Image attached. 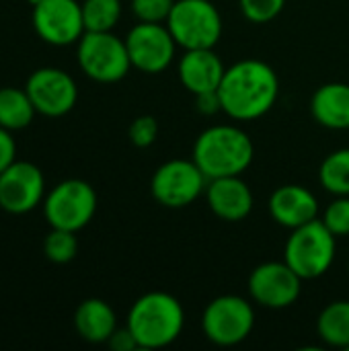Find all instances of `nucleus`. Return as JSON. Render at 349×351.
Returning <instances> with one entry per match:
<instances>
[{
    "instance_id": "1",
    "label": "nucleus",
    "mask_w": 349,
    "mask_h": 351,
    "mask_svg": "<svg viewBox=\"0 0 349 351\" xmlns=\"http://www.w3.org/2000/svg\"><path fill=\"white\" fill-rule=\"evenodd\" d=\"M222 111L237 121H253L272 111L280 97L278 72L263 60H239L218 86Z\"/></svg>"
},
{
    "instance_id": "2",
    "label": "nucleus",
    "mask_w": 349,
    "mask_h": 351,
    "mask_svg": "<svg viewBox=\"0 0 349 351\" xmlns=\"http://www.w3.org/2000/svg\"><path fill=\"white\" fill-rule=\"evenodd\" d=\"M191 158L208 179L234 177L243 175L251 167L255 146L249 134L239 125L218 123L206 128L197 136Z\"/></svg>"
},
{
    "instance_id": "3",
    "label": "nucleus",
    "mask_w": 349,
    "mask_h": 351,
    "mask_svg": "<svg viewBox=\"0 0 349 351\" xmlns=\"http://www.w3.org/2000/svg\"><path fill=\"white\" fill-rule=\"evenodd\" d=\"M125 327L136 337L140 350H163L183 333L185 311L173 294L148 292L132 304Z\"/></svg>"
},
{
    "instance_id": "4",
    "label": "nucleus",
    "mask_w": 349,
    "mask_h": 351,
    "mask_svg": "<svg viewBox=\"0 0 349 351\" xmlns=\"http://www.w3.org/2000/svg\"><path fill=\"white\" fill-rule=\"evenodd\" d=\"M335 255L337 237L323 224V220H313L294 228L284 247V261L302 280L325 276L335 263Z\"/></svg>"
},
{
    "instance_id": "5",
    "label": "nucleus",
    "mask_w": 349,
    "mask_h": 351,
    "mask_svg": "<svg viewBox=\"0 0 349 351\" xmlns=\"http://www.w3.org/2000/svg\"><path fill=\"white\" fill-rule=\"evenodd\" d=\"M167 27L183 49L214 47L224 31L222 14L210 0H175Z\"/></svg>"
},
{
    "instance_id": "6",
    "label": "nucleus",
    "mask_w": 349,
    "mask_h": 351,
    "mask_svg": "<svg viewBox=\"0 0 349 351\" xmlns=\"http://www.w3.org/2000/svg\"><path fill=\"white\" fill-rule=\"evenodd\" d=\"M255 327V311L251 302L237 294H224L204 311L202 329L208 341L220 348H232L243 343Z\"/></svg>"
},
{
    "instance_id": "7",
    "label": "nucleus",
    "mask_w": 349,
    "mask_h": 351,
    "mask_svg": "<svg viewBox=\"0 0 349 351\" xmlns=\"http://www.w3.org/2000/svg\"><path fill=\"white\" fill-rule=\"evenodd\" d=\"M78 64L97 82H117L132 68L125 39L111 31H84L78 43Z\"/></svg>"
},
{
    "instance_id": "8",
    "label": "nucleus",
    "mask_w": 349,
    "mask_h": 351,
    "mask_svg": "<svg viewBox=\"0 0 349 351\" xmlns=\"http://www.w3.org/2000/svg\"><path fill=\"white\" fill-rule=\"evenodd\" d=\"M208 177L195 165V160L173 158L163 162L152 179H150V193L152 197L165 208H187L191 206L202 193H206Z\"/></svg>"
},
{
    "instance_id": "9",
    "label": "nucleus",
    "mask_w": 349,
    "mask_h": 351,
    "mask_svg": "<svg viewBox=\"0 0 349 351\" xmlns=\"http://www.w3.org/2000/svg\"><path fill=\"white\" fill-rule=\"evenodd\" d=\"M132 68L144 74L165 72L177 51V41L171 35L167 23H138L125 37Z\"/></svg>"
},
{
    "instance_id": "10",
    "label": "nucleus",
    "mask_w": 349,
    "mask_h": 351,
    "mask_svg": "<svg viewBox=\"0 0 349 351\" xmlns=\"http://www.w3.org/2000/svg\"><path fill=\"white\" fill-rule=\"evenodd\" d=\"M97 210L95 189L80 179H68L60 183L45 199V218L53 228L80 230L84 228Z\"/></svg>"
},
{
    "instance_id": "11",
    "label": "nucleus",
    "mask_w": 349,
    "mask_h": 351,
    "mask_svg": "<svg viewBox=\"0 0 349 351\" xmlns=\"http://www.w3.org/2000/svg\"><path fill=\"white\" fill-rule=\"evenodd\" d=\"M302 278L286 261H265L249 276V296L265 308H288L298 302L302 292Z\"/></svg>"
},
{
    "instance_id": "12",
    "label": "nucleus",
    "mask_w": 349,
    "mask_h": 351,
    "mask_svg": "<svg viewBox=\"0 0 349 351\" xmlns=\"http://www.w3.org/2000/svg\"><path fill=\"white\" fill-rule=\"evenodd\" d=\"M37 35L51 45H70L82 37V4L76 0H43L33 10Z\"/></svg>"
},
{
    "instance_id": "13",
    "label": "nucleus",
    "mask_w": 349,
    "mask_h": 351,
    "mask_svg": "<svg viewBox=\"0 0 349 351\" xmlns=\"http://www.w3.org/2000/svg\"><path fill=\"white\" fill-rule=\"evenodd\" d=\"M27 95L35 111L49 117H60L74 107L78 90L72 76L64 70L41 68L27 80Z\"/></svg>"
},
{
    "instance_id": "14",
    "label": "nucleus",
    "mask_w": 349,
    "mask_h": 351,
    "mask_svg": "<svg viewBox=\"0 0 349 351\" xmlns=\"http://www.w3.org/2000/svg\"><path fill=\"white\" fill-rule=\"evenodd\" d=\"M43 195V175L35 165L12 162L0 173V208L10 214L33 210Z\"/></svg>"
},
{
    "instance_id": "15",
    "label": "nucleus",
    "mask_w": 349,
    "mask_h": 351,
    "mask_svg": "<svg viewBox=\"0 0 349 351\" xmlns=\"http://www.w3.org/2000/svg\"><path fill=\"white\" fill-rule=\"evenodd\" d=\"M206 202L212 214H216L224 222L245 220L253 212V206H255L253 191L241 179V175L208 179Z\"/></svg>"
},
{
    "instance_id": "16",
    "label": "nucleus",
    "mask_w": 349,
    "mask_h": 351,
    "mask_svg": "<svg viewBox=\"0 0 349 351\" xmlns=\"http://www.w3.org/2000/svg\"><path fill=\"white\" fill-rule=\"evenodd\" d=\"M269 214L284 228H298L317 220L319 199L304 185H282L269 197Z\"/></svg>"
},
{
    "instance_id": "17",
    "label": "nucleus",
    "mask_w": 349,
    "mask_h": 351,
    "mask_svg": "<svg viewBox=\"0 0 349 351\" xmlns=\"http://www.w3.org/2000/svg\"><path fill=\"white\" fill-rule=\"evenodd\" d=\"M226 66L214 51V47L185 49L179 60V80L193 97L200 93L218 90Z\"/></svg>"
},
{
    "instance_id": "18",
    "label": "nucleus",
    "mask_w": 349,
    "mask_h": 351,
    "mask_svg": "<svg viewBox=\"0 0 349 351\" xmlns=\"http://www.w3.org/2000/svg\"><path fill=\"white\" fill-rule=\"evenodd\" d=\"M311 113L315 121L327 130H349V84H321L311 99Z\"/></svg>"
},
{
    "instance_id": "19",
    "label": "nucleus",
    "mask_w": 349,
    "mask_h": 351,
    "mask_svg": "<svg viewBox=\"0 0 349 351\" xmlns=\"http://www.w3.org/2000/svg\"><path fill=\"white\" fill-rule=\"evenodd\" d=\"M74 325L82 339L91 343H107L117 329V319L113 308L105 300L91 298L76 308Z\"/></svg>"
},
{
    "instance_id": "20",
    "label": "nucleus",
    "mask_w": 349,
    "mask_h": 351,
    "mask_svg": "<svg viewBox=\"0 0 349 351\" xmlns=\"http://www.w3.org/2000/svg\"><path fill=\"white\" fill-rule=\"evenodd\" d=\"M317 333L327 346L349 350V300H335L321 311Z\"/></svg>"
},
{
    "instance_id": "21",
    "label": "nucleus",
    "mask_w": 349,
    "mask_h": 351,
    "mask_svg": "<svg viewBox=\"0 0 349 351\" xmlns=\"http://www.w3.org/2000/svg\"><path fill=\"white\" fill-rule=\"evenodd\" d=\"M35 107L27 90L0 88V125L6 130H21L31 123Z\"/></svg>"
},
{
    "instance_id": "22",
    "label": "nucleus",
    "mask_w": 349,
    "mask_h": 351,
    "mask_svg": "<svg viewBox=\"0 0 349 351\" xmlns=\"http://www.w3.org/2000/svg\"><path fill=\"white\" fill-rule=\"evenodd\" d=\"M319 183L331 195H349V148L331 152L321 162Z\"/></svg>"
},
{
    "instance_id": "23",
    "label": "nucleus",
    "mask_w": 349,
    "mask_h": 351,
    "mask_svg": "<svg viewBox=\"0 0 349 351\" xmlns=\"http://www.w3.org/2000/svg\"><path fill=\"white\" fill-rule=\"evenodd\" d=\"M121 16V0H84L82 19L86 31H111Z\"/></svg>"
},
{
    "instance_id": "24",
    "label": "nucleus",
    "mask_w": 349,
    "mask_h": 351,
    "mask_svg": "<svg viewBox=\"0 0 349 351\" xmlns=\"http://www.w3.org/2000/svg\"><path fill=\"white\" fill-rule=\"evenodd\" d=\"M45 255L49 261L53 263H68L74 259L76 251H78V243L72 230H62V228H53L47 239H45Z\"/></svg>"
},
{
    "instance_id": "25",
    "label": "nucleus",
    "mask_w": 349,
    "mask_h": 351,
    "mask_svg": "<svg viewBox=\"0 0 349 351\" xmlns=\"http://www.w3.org/2000/svg\"><path fill=\"white\" fill-rule=\"evenodd\" d=\"M239 6L247 21L263 25L280 16L286 6V0H239Z\"/></svg>"
},
{
    "instance_id": "26",
    "label": "nucleus",
    "mask_w": 349,
    "mask_h": 351,
    "mask_svg": "<svg viewBox=\"0 0 349 351\" xmlns=\"http://www.w3.org/2000/svg\"><path fill=\"white\" fill-rule=\"evenodd\" d=\"M323 224L339 239L349 234V195H335L323 212Z\"/></svg>"
},
{
    "instance_id": "27",
    "label": "nucleus",
    "mask_w": 349,
    "mask_h": 351,
    "mask_svg": "<svg viewBox=\"0 0 349 351\" xmlns=\"http://www.w3.org/2000/svg\"><path fill=\"white\" fill-rule=\"evenodd\" d=\"M175 0H132V12L140 23H167Z\"/></svg>"
},
{
    "instance_id": "28",
    "label": "nucleus",
    "mask_w": 349,
    "mask_h": 351,
    "mask_svg": "<svg viewBox=\"0 0 349 351\" xmlns=\"http://www.w3.org/2000/svg\"><path fill=\"white\" fill-rule=\"evenodd\" d=\"M158 138V121L152 115H140L130 125V142L138 148H148Z\"/></svg>"
},
{
    "instance_id": "29",
    "label": "nucleus",
    "mask_w": 349,
    "mask_h": 351,
    "mask_svg": "<svg viewBox=\"0 0 349 351\" xmlns=\"http://www.w3.org/2000/svg\"><path fill=\"white\" fill-rule=\"evenodd\" d=\"M195 109H197L202 115H216L218 111H222L218 90H208V93L195 95Z\"/></svg>"
},
{
    "instance_id": "30",
    "label": "nucleus",
    "mask_w": 349,
    "mask_h": 351,
    "mask_svg": "<svg viewBox=\"0 0 349 351\" xmlns=\"http://www.w3.org/2000/svg\"><path fill=\"white\" fill-rule=\"evenodd\" d=\"M109 348L115 351H134L138 350V341L136 337L132 335V331L125 327V329H115L113 335L109 337Z\"/></svg>"
},
{
    "instance_id": "31",
    "label": "nucleus",
    "mask_w": 349,
    "mask_h": 351,
    "mask_svg": "<svg viewBox=\"0 0 349 351\" xmlns=\"http://www.w3.org/2000/svg\"><path fill=\"white\" fill-rule=\"evenodd\" d=\"M14 162V142L8 136L6 128L0 125V173Z\"/></svg>"
},
{
    "instance_id": "32",
    "label": "nucleus",
    "mask_w": 349,
    "mask_h": 351,
    "mask_svg": "<svg viewBox=\"0 0 349 351\" xmlns=\"http://www.w3.org/2000/svg\"><path fill=\"white\" fill-rule=\"evenodd\" d=\"M29 2H31L33 6H37V4H39V2H43V0H29Z\"/></svg>"
},
{
    "instance_id": "33",
    "label": "nucleus",
    "mask_w": 349,
    "mask_h": 351,
    "mask_svg": "<svg viewBox=\"0 0 349 351\" xmlns=\"http://www.w3.org/2000/svg\"><path fill=\"white\" fill-rule=\"evenodd\" d=\"M348 269H349V261H348Z\"/></svg>"
}]
</instances>
